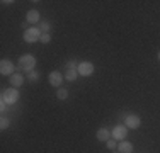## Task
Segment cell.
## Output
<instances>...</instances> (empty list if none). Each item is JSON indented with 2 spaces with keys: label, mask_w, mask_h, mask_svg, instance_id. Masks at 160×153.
Wrapping results in <instances>:
<instances>
[{
  "label": "cell",
  "mask_w": 160,
  "mask_h": 153,
  "mask_svg": "<svg viewBox=\"0 0 160 153\" xmlns=\"http://www.w3.org/2000/svg\"><path fill=\"white\" fill-rule=\"evenodd\" d=\"M17 99H19V92H17L16 87H12V89H7V90L2 92V101L5 102V104H9V106L16 104Z\"/></svg>",
  "instance_id": "6da1fadb"
},
{
  "label": "cell",
  "mask_w": 160,
  "mask_h": 153,
  "mask_svg": "<svg viewBox=\"0 0 160 153\" xmlns=\"http://www.w3.org/2000/svg\"><path fill=\"white\" fill-rule=\"evenodd\" d=\"M34 65H36V58H34L32 55H22L21 58H19V67H21V70L31 72L34 68Z\"/></svg>",
  "instance_id": "7a4b0ae2"
},
{
  "label": "cell",
  "mask_w": 160,
  "mask_h": 153,
  "mask_svg": "<svg viewBox=\"0 0 160 153\" xmlns=\"http://www.w3.org/2000/svg\"><path fill=\"white\" fill-rule=\"evenodd\" d=\"M39 37H41V31L36 29V27H31L24 32V39L28 41V43H34V41H38Z\"/></svg>",
  "instance_id": "3957f363"
},
{
  "label": "cell",
  "mask_w": 160,
  "mask_h": 153,
  "mask_svg": "<svg viewBox=\"0 0 160 153\" xmlns=\"http://www.w3.org/2000/svg\"><path fill=\"white\" fill-rule=\"evenodd\" d=\"M94 73V65L89 63V61H83V63L78 65V75L82 76H89Z\"/></svg>",
  "instance_id": "277c9868"
},
{
  "label": "cell",
  "mask_w": 160,
  "mask_h": 153,
  "mask_svg": "<svg viewBox=\"0 0 160 153\" xmlns=\"http://www.w3.org/2000/svg\"><path fill=\"white\" fill-rule=\"evenodd\" d=\"M124 122H126V128L136 129V128H140V122H142V119H140L138 116H135V114H129V116L124 117Z\"/></svg>",
  "instance_id": "5b68a950"
},
{
  "label": "cell",
  "mask_w": 160,
  "mask_h": 153,
  "mask_svg": "<svg viewBox=\"0 0 160 153\" xmlns=\"http://www.w3.org/2000/svg\"><path fill=\"white\" fill-rule=\"evenodd\" d=\"M14 65L12 61L9 60H2V63H0V73L2 75H14Z\"/></svg>",
  "instance_id": "8992f818"
},
{
  "label": "cell",
  "mask_w": 160,
  "mask_h": 153,
  "mask_svg": "<svg viewBox=\"0 0 160 153\" xmlns=\"http://www.w3.org/2000/svg\"><path fill=\"white\" fill-rule=\"evenodd\" d=\"M128 135V128L126 126H116V128L112 129V136L116 138V140H124Z\"/></svg>",
  "instance_id": "52a82bcc"
},
{
  "label": "cell",
  "mask_w": 160,
  "mask_h": 153,
  "mask_svg": "<svg viewBox=\"0 0 160 153\" xmlns=\"http://www.w3.org/2000/svg\"><path fill=\"white\" fill-rule=\"evenodd\" d=\"M62 82H63V75L60 73V72H53V73L49 75V83H51L53 87L62 85Z\"/></svg>",
  "instance_id": "ba28073f"
},
{
  "label": "cell",
  "mask_w": 160,
  "mask_h": 153,
  "mask_svg": "<svg viewBox=\"0 0 160 153\" xmlns=\"http://www.w3.org/2000/svg\"><path fill=\"white\" fill-rule=\"evenodd\" d=\"M22 83H24V78H22V75L21 73H14V75H10V85H14L17 89V87H21Z\"/></svg>",
  "instance_id": "9c48e42d"
},
{
  "label": "cell",
  "mask_w": 160,
  "mask_h": 153,
  "mask_svg": "<svg viewBox=\"0 0 160 153\" xmlns=\"http://www.w3.org/2000/svg\"><path fill=\"white\" fill-rule=\"evenodd\" d=\"M118 150H119V153H131L133 145L129 143V141H121V143L118 145Z\"/></svg>",
  "instance_id": "30bf717a"
},
{
  "label": "cell",
  "mask_w": 160,
  "mask_h": 153,
  "mask_svg": "<svg viewBox=\"0 0 160 153\" xmlns=\"http://www.w3.org/2000/svg\"><path fill=\"white\" fill-rule=\"evenodd\" d=\"M38 21H39V12H38V10H29L28 12V22L36 24Z\"/></svg>",
  "instance_id": "8fae6325"
},
{
  "label": "cell",
  "mask_w": 160,
  "mask_h": 153,
  "mask_svg": "<svg viewBox=\"0 0 160 153\" xmlns=\"http://www.w3.org/2000/svg\"><path fill=\"white\" fill-rule=\"evenodd\" d=\"M97 140L99 141H108L109 140V131H108V129H106V128L99 129V131H97Z\"/></svg>",
  "instance_id": "7c38bea8"
},
{
  "label": "cell",
  "mask_w": 160,
  "mask_h": 153,
  "mask_svg": "<svg viewBox=\"0 0 160 153\" xmlns=\"http://www.w3.org/2000/svg\"><path fill=\"white\" fill-rule=\"evenodd\" d=\"M77 76H78V70H67V72H65V78H67L68 82L77 80Z\"/></svg>",
  "instance_id": "4fadbf2b"
},
{
  "label": "cell",
  "mask_w": 160,
  "mask_h": 153,
  "mask_svg": "<svg viewBox=\"0 0 160 153\" xmlns=\"http://www.w3.org/2000/svg\"><path fill=\"white\" fill-rule=\"evenodd\" d=\"M67 68L68 70H78V63L75 60H70V61H67Z\"/></svg>",
  "instance_id": "5bb4252c"
},
{
  "label": "cell",
  "mask_w": 160,
  "mask_h": 153,
  "mask_svg": "<svg viewBox=\"0 0 160 153\" xmlns=\"http://www.w3.org/2000/svg\"><path fill=\"white\" fill-rule=\"evenodd\" d=\"M56 97H58L60 101H65V99L68 97V92L65 90V89H60V90H58V94H56Z\"/></svg>",
  "instance_id": "9a60e30c"
},
{
  "label": "cell",
  "mask_w": 160,
  "mask_h": 153,
  "mask_svg": "<svg viewBox=\"0 0 160 153\" xmlns=\"http://www.w3.org/2000/svg\"><path fill=\"white\" fill-rule=\"evenodd\" d=\"M39 41H41V43H49V41H51V36H49L48 32H43V34H41V37H39Z\"/></svg>",
  "instance_id": "2e32d148"
},
{
  "label": "cell",
  "mask_w": 160,
  "mask_h": 153,
  "mask_svg": "<svg viewBox=\"0 0 160 153\" xmlns=\"http://www.w3.org/2000/svg\"><path fill=\"white\" fill-rule=\"evenodd\" d=\"M0 128H2V129H7V128H9V119H7L5 116H2V121H0Z\"/></svg>",
  "instance_id": "e0dca14e"
},
{
  "label": "cell",
  "mask_w": 160,
  "mask_h": 153,
  "mask_svg": "<svg viewBox=\"0 0 160 153\" xmlns=\"http://www.w3.org/2000/svg\"><path fill=\"white\" fill-rule=\"evenodd\" d=\"M28 78L31 80V82H34V80H38V78H39V73H38V72H29Z\"/></svg>",
  "instance_id": "ac0fdd59"
},
{
  "label": "cell",
  "mask_w": 160,
  "mask_h": 153,
  "mask_svg": "<svg viewBox=\"0 0 160 153\" xmlns=\"http://www.w3.org/2000/svg\"><path fill=\"white\" fill-rule=\"evenodd\" d=\"M39 31H44V32H48V31H49V24H48V22H41Z\"/></svg>",
  "instance_id": "d6986e66"
},
{
  "label": "cell",
  "mask_w": 160,
  "mask_h": 153,
  "mask_svg": "<svg viewBox=\"0 0 160 153\" xmlns=\"http://www.w3.org/2000/svg\"><path fill=\"white\" fill-rule=\"evenodd\" d=\"M116 146H118V145H116V141H114V140H108V148H109V150H114Z\"/></svg>",
  "instance_id": "ffe728a7"
},
{
  "label": "cell",
  "mask_w": 160,
  "mask_h": 153,
  "mask_svg": "<svg viewBox=\"0 0 160 153\" xmlns=\"http://www.w3.org/2000/svg\"><path fill=\"white\" fill-rule=\"evenodd\" d=\"M5 106H7V104H5V102H3V101L0 102V109H2V112H3V111H5Z\"/></svg>",
  "instance_id": "44dd1931"
},
{
  "label": "cell",
  "mask_w": 160,
  "mask_h": 153,
  "mask_svg": "<svg viewBox=\"0 0 160 153\" xmlns=\"http://www.w3.org/2000/svg\"><path fill=\"white\" fill-rule=\"evenodd\" d=\"M158 58H160V51H158Z\"/></svg>",
  "instance_id": "7402d4cb"
}]
</instances>
